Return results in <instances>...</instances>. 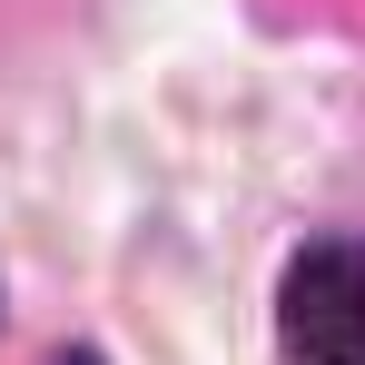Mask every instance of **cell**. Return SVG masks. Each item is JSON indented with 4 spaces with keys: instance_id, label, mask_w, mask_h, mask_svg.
<instances>
[{
    "instance_id": "6da1fadb",
    "label": "cell",
    "mask_w": 365,
    "mask_h": 365,
    "mask_svg": "<svg viewBox=\"0 0 365 365\" xmlns=\"http://www.w3.org/2000/svg\"><path fill=\"white\" fill-rule=\"evenodd\" d=\"M277 356L365 365V237L356 227H326L277 267Z\"/></svg>"
},
{
    "instance_id": "7a4b0ae2",
    "label": "cell",
    "mask_w": 365,
    "mask_h": 365,
    "mask_svg": "<svg viewBox=\"0 0 365 365\" xmlns=\"http://www.w3.org/2000/svg\"><path fill=\"white\" fill-rule=\"evenodd\" d=\"M50 365H109V356H99V346H60Z\"/></svg>"
}]
</instances>
